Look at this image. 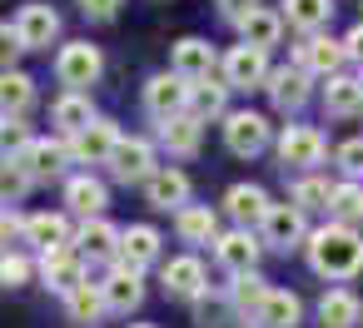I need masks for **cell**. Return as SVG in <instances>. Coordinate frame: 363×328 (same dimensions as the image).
<instances>
[{"instance_id": "6da1fadb", "label": "cell", "mask_w": 363, "mask_h": 328, "mask_svg": "<svg viewBox=\"0 0 363 328\" xmlns=\"http://www.w3.org/2000/svg\"><path fill=\"white\" fill-rule=\"evenodd\" d=\"M308 264L318 278H353L363 268V239L348 229V224H333V229H318L313 244H308Z\"/></svg>"}, {"instance_id": "7a4b0ae2", "label": "cell", "mask_w": 363, "mask_h": 328, "mask_svg": "<svg viewBox=\"0 0 363 328\" xmlns=\"http://www.w3.org/2000/svg\"><path fill=\"white\" fill-rule=\"evenodd\" d=\"M16 40H21V50H45L55 35H60V16L50 11V6H26L21 16H16Z\"/></svg>"}, {"instance_id": "3957f363", "label": "cell", "mask_w": 363, "mask_h": 328, "mask_svg": "<svg viewBox=\"0 0 363 328\" xmlns=\"http://www.w3.org/2000/svg\"><path fill=\"white\" fill-rule=\"evenodd\" d=\"M55 70H60V85L85 90V85H95V80H100V50H95V45H85V40H75V45H65V50H60Z\"/></svg>"}, {"instance_id": "277c9868", "label": "cell", "mask_w": 363, "mask_h": 328, "mask_svg": "<svg viewBox=\"0 0 363 328\" xmlns=\"http://www.w3.org/2000/svg\"><path fill=\"white\" fill-rule=\"evenodd\" d=\"M145 105H150L155 120L184 115V105H189V80H184L179 70H174V75H155V80L145 85Z\"/></svg>"}, {"instance_id": "5b68a950", "label": "cell", "mask_w": 363, "mask_h": 328, "mask_svg": "<svg viewBox=\"0 0 363 328\" xmlns=\"http://www.w3.org/2000/svg\"><path fill=\"white\" fill-rule=\"evenodd\" d=\"M105 164H110V174H115L120 184H145V179L155 174V154H150L145 140H120Z\"/></svg>"}, {"instance_id": "8992f818", "label": "cell", "mask_w": 363, "mask_h": 328, "mask_svg": "<svg viewBox=\"0 0 363 328\" xmlns=\"http://www.w3.org/2000/svg\"><path fill=\"white\" fill-rule=\"evenodd\" d=\"M224 80L234 85V90H254V85H264L269 80V65H264V50L259 45H234L229 55H224Z\"/></svg>"}, {"instance_id": "52a82bcc", "label": "cell", "mask_w": 363, "mask_h": 328, "mask_svg": "<svg viewBox=\"0 0 363 328\" xmlns=\"http://www.w3.org/2000/svg\"><path fill=\"white\" fill-rule=\"evenodd\" d=\"M279 159L284 164H298V169H313L323 159V135L313 125H289L284 140H279Z\"/></svg>"}, {"instance_id": "ba28073f", "label": "cell", "mask_w": 363, "mask_h": 328, "mask_svg": "<svg viewBox=\"0 0 363 328\" xmlns=\"http://www.w3.org/2000/svg\"><path fill=\"white\" fill-rule=\"evenodd\" d=\"M224 145H229L234 154H259V149L269 145V120L254 115V110L229 115V125H224Z\"/></svg>"}, {"instance_id": "9c48e42d", "label": "cell", "mask_w": 363, "mask_h": 328, "mask_svg": "<svg viewBox=\"0 0 363 328\" xmlns=\"http://www.w3.org/2000/svg\"><path fill=\"white\" fill-rule=\"evenodd\" d=\"M303 239V209L298 204H269L264 214V244L269 249H294Z\"/></svg>"}, {"instance_id": "30bf717a", "label": "cell", "mask_w": 363, "mask_h": 328, "mask_svg": "<svg viewBox=\"0 0 363 328\" xmlns=\"http://www.w3.org/2000/svg\"><path fill=\"white\" fill-rule=\"evenodd\" d=\"M75 145H70V154L75 159H85V164H100V159H110L115 154V145H120V135H115V125L110 120H90L80 135H70Z\"/></svg>"}, {"instance_id": "8fae6325", "label": "cell", "mask_w": 363, "mask_h": 328, "mask_svg": "<svg viewBox=\"0 0 363 328\" xmlns=\"http://www.w3.org/2000/svg\"><path fill=\"white\" fill-rule=\"evenodd\" d=\"M40 278L50 283V288H60V293H70V288H80L85 283V268H80V254L75 249H45V259H40Z\"/></svg>"}, {"instance_id": "7c38bea8", "label": "cell", "mask_w": 363, "mask_h": 328, "mask_svg": "<svg viewBox=\"0 0 363 328\" xmlns=\"http://www.w3.org/2000/svg\"><path fill=\"white\" fill-rule=\"evenodd\" d=\"M11 159L26 164L35 179H50V174L65 169V149H60V145H45V140H21V149H16Z\"/></svg>"}, {"instance_id": "4fadbf2b", "label": "cell", "mask_w": 363, "mask_h": 328, "mask_svg": "<svg viewBox=\"0 0 363 328\" xmlns=\"http://www.w3.org/2000/svg\"><path fill=\"white\" fill-rule=\"evenodd\" d=\"M145 199H150L155 209H184V199H189V179H184L179 169H155V174L145 179Z\"/></svg>"}, {"instance_id": "5bb4252c", "label": "cell", "mask_w": 363, "mask_h": 328, "mask_svg": "<svg viewBox=\"0 0 363 328\" xmlns=\"http://www.w3.org/2000/svg\"><path fill=\"white\" fill-rule=\"evenodd\" d=\"M100 288H105V298H110V308H115V313H130V308H140V298H145L140 268H130V264H120Z\"/></svg>"}, {"instance_id": "9a60e30c", "label": "cell", "mask_w": 363, "mask_h": 328, "mask_svg": "<svg viewBox=\"0 0 363 328\" xmlns=\"http://www.w3.org/2000/svg\"><path fill=\"white\" fill-rule=\"evenodd\" d=\"M214 249H219V264H224L229 273H249V268H254V259H259V244H254V234H249V229H234V234L214 239Z\"/></svg>"}, {"instance_id": "2e32d148", "label": "cell", "mask_w": 363, "mask_h": 328, "mask_svg": "<svg viewBox=\"0 0 363 328\" xmlns=\"http://www.w3.org/2000/svg\"><path fill=\"white\" fill-rule=\"evenodd\" d=\"M164 293H169V298H199V293H204V268H199V259H169V264H164Z\"/></svg>"}, {"instance_id": "e0dca14e", "label": "cell", "mask_w": 363, "mask_h": 328, "mask_svg": "<svg viewBox=\"0 0 363 328\" xmlns=\"http://www.w3.org/2000/svg\"><path fill=\"white\" fill-rule=\"evenodd\" d=\"M358 318H363V303L348 288H333V293L318 298V323L323 328H358Z\"/></svg>"}, {"instance_id": "ac0fdd59", "label": "cell", "mask_w": 363, "mask_h": 328, "mask_svg": "<svg viewBox=\"0 0 363 328\" xmlns=\"http://www.w3.org/2000/svg\"><path fill=\"white\" fill-rule=\"evenodd\" d=\"M155 254H160V234L150 224H135V229L120 234V264L145 268V264H155Z\"/></svg>"}, {"instance_id": "d6986e66", "label": "cell", "mask_w": 363, "mask_h": 328, "mask_svg": "<svg viewBox=\"0 0 363 328\" xmlns=\"http://www.w3.org/2000/svg\"><path fill=\"white\" fill-rule=\"evenodd\" d=\"M348 55V45H333V40H323V35H308L303 45H298V60H303V70H313V75H338V60Z\"/></svg>"}, {"instance_id": "ffe728a7", "label": "cell", "mask_w": 363, "mask_h": 328, "mask_svg": "<svg viewBox=\"0 0 363 328\" xmlns=\"http://www.w3.org/2000/svg\"><path fill=\"white\" fill-rule=\"evenodd\" d=\"M264 90L274 95L279 110H298V105L308 100V75H303V70H274Z\"/></svg>"}, {"instance_id": "44dd1931", "label": "cell", "mask_w": 363, "mask_h": 328, "mask_svg": "<svg viewBox=\"0 0 363 328\" xmlns=\"http://www.w3.org/2000/svg\"><path fill=\"white\" fill-rule=\"evenodd\" d=\"M160 140L174 154H194L199 149V115H169V120H160Z\"/></svg>"}, {"instance_id": "7402d4cb", "label": "cell", "mask_w": 363, "mask_h": 328, "mask_svg": "<svg viewBox=\"0 0 363 328\" xmlns=\"http://www.w3.org/2000/svg\"><path fill=\"white\" fill-rule=\"evenodd\" d=\"M298 313H303L298 293L269 288V298H264V308H259V323H264V328H294V323H298Z\"/></svg>"}, {"instance_id": "603a6c76", "label": "cell", "mask_w": 363, "mask_h": 328, "mask_svg": "<svg viewBox=\"0 0 363 328\" xmlns=\"http://www.w3.org/2000/svg\"><path fill=\"white\" fill-rule=\"evenodd\" d=\"M323 110H328V115H358V110H363V80H343V75H328V90H323Z\"/></svg>"}, {"instance_id": "cb8c5ba5", "label": "cell", "mask_w": 363, "mask_h": 328, "mask_svg": "<svg viewBox=\"0 0 363 328\" xmlns=\"http://www.w3.org/2000/svg\"><path fill=\"white\" fill-rule=\"evenodd\" d=\"M284 16H289V26H294V30L313 35L318 26H328L333 0H284Z\"/></svg>"}, {"instance_id": "d4e9b609", "label": "cell", "mask_w": 363, "mask_h": 328, "mask_svg": "<svg viewBox=\"0 0 363 328\" xmlns=\"http://www.w3.org/2000/svg\"><path fill=\"white\" fill-rule=\"evenodd\" d=\"M174 70H179L184 80H204V75L214 70V50H209L204 40H179V45H174Z\"/></svg>"}, {"instance_id": "484cf974", "label": "cell", "mask_w": 363, "mask_h": 328, "mask_svg": "<svg viewBox=\"0 0 363 328\" xmlns=\"http://www.w3.org/2000/svg\"><path fill=\"white\" fill-rule=\"evenodd\" d=\"M224 204H229V214H234L239 224H254V219H264V214H269V194H264L259 184H234Z\"/></svg>"}, {"instance_id": "4316f807", "label": "cell", "mask_w": 363, "mask_h": 328, "mask_svg": "<svg viewBox=\"0 0 363 328\" xmlns=\"http://www.w3.org/2000/svg\"><path fill=\"white\" fill-rule=\"evenodd\" d=\"M26 239L45 254V249L70 244V229H65V219H60V214H35V219H26Z\"/></svg>"}, {"instance_id": "83f0119b", "label": "cell", "mask_w": 363, "mask_h": 328, "mask_svg": "<svg viewBox=\"0 0 363 328\" xmlns=\"http://www.w3.org/2000/svg\"><path fill=\"white\" fill-rule=\"evenodd\" d=\"M239 30H244V40H249V45L269 50V45H279V35H284V21H279L274 11H254V16H244V21H239Z\"/></svg>"}, {"instance_id": "f1b7e54d", "label": "cell", "mask_w": 363, "mask_h": 328, "mask_svg": "<svg viewBox=\"0 0 363 328\" xmlns=\"http://www.w3.org/2000/svg\"><path fill=\"white\" fill-rule=\"evenodd\" d=\"M65 308H70V318H75V323H95V318L110 308V298H105V288L80 283V288H70V293H65Z\"/></svg>"}, {"instance_id": "f546056e", "label": "cell", "mask_w": 363, "mask_h": 328, "mask_svg": "<svg viewBox=\"0 0 363 328\" xmlns=\"http://www.w3.org/2000/svg\"><path fill=\"white\" fill-rule=\"evenodd\" d=\"M224 90H229V85H214L209 75H204V80H189V110H194L199 120L224 115Z\"/></svg>"}, {"instance_id": "4dcf8cb0", "label": "cell", "mask_w": 363, "mask_h": 328, "mask_svg": "<svg viewBox=\"0 0 363 328\" xmlns=\"http://www.w3.org/2000/svg\"><path fill=\"white\" fill-rule=\"evenodd\" d=\"M214 209H199V204H184L179 209V239L184 244H209L214 239Z\"/></svg>"}, {"instance_id": "1f68e13d", "label": "cell", "mask_w": 363, "mask_h": 328, "mask_svg": "<svg viewBox=\"0 0 363 328\" xmlns=\"http://www.w3.org/2000/svg\"><path fill=\"white\" fill-rule=\"evenodd\" d=\"M65 199H70V209L75 214H100L105 209V184L100 179H70V189H65Z\"/></svg>"}, {"instance_id": "d6a6232c", "label": "cell", "mask_w": 363, "mask_h": 328, "mask_svg": "<svg viewBox=\"0 0 363 328\" xmlns=\"http://www.w3.org/2000/svg\"><path fill=\"white\" fill-rule=\"evenodd\" d=\"M115 239H120V234H115L105 219H95V224H85V229H80V239H75V244H80V254H90V259H110V254L120 249Z\"/></svg>"}, {"instance_id": "836d02e7", "label": "cell", "mask_w": 363, "mask_h": 328, "mask_svg": "<svg viewBox=\"0 0 363 328\" xmlns=\"http://www.w3.org/2000/svg\"><path fill=\"white\" fill-rule=\"evenodd\" d=\"M90 120H95V115H90V100H85V95H65V100L55 105V125H60L65 135H80Z\"/></svg>"}, {"instance_id": "e575fe53", "label": "cell", "mask_w": 363, "mask_h": 328, "mask_svg": "<svg viewBox=\"0 0 363 328\" xmlns=\"http://www.w3.org/2000/svg\"><path fill=\"white\" fill-rule=\"evenodd\" d=\"M264 298H269V288H264V278L249 268V273H239V283H234V308H244V313H254L259 318V308H264Z\"/></svg>"}, {"instance_id": "d590c367", "label": "cell", "mask_w": 363, "mask_h": 328, "mask_svg": "<svg viewBox=\"0 0 363 328\" xmlns=\"http://www.w3.org/2000/svg\"><path fill=\"white\" fill-rule=\"evenodd\" d=\"M0 100H6V115H21L30 105V80L16 75V70H6V80H0Z\"/></svg>"}, {"instance_id": "8d00e7d4", "label": "cell", "mask_w": 363, "mask_h": 328, "mask_svg": "<svg viewBox=\"0 0 363 328\" xmlns=\"http://www.w3.org/2000/svg\"><path fill=\"white\" fill-rule=\"evenodd\" d=\"M294 204L308 214V209H328L333 204V189H328V179H303L298 189H294Z\"/></svg>"}, {"instance_id": "74e56055", "label": "cell", "mask_w": 363, "mask_h": 328, "mask_svg": "<svg viewBox=\"0 0 363 328\" xmlns=\"http://www.w3.org/2000/svg\"><path fill=\"white\" fill-rule=\"evenodd\" d=\"M343 224H353V219H363V189L358 184H338L333 189V204H328Z\"/></svg>"}, {"instance_id": "f35d334b", "label": "cell", "mask_w": 363, "mask_h": 328, "mask_svg": "<svg viewBox=\"0 0 363 328\" xmlns=\"http://www.w3.org/2000/svg\"><path fill=\"white\" fill-rule=\"evenodd\" d=\"M0 278H6V288H21V283L30 278V264L16 259V254H6V264H0Z\"/></svg>"}, {"instance_id": "ab89813d", "label": "cell", "mask_w": 363, "mask_h": 328, "mask_svg": "<svg viewBox=\"0 0 363 328\" xmlns=\"http://www.w3.org/2000/svg\"><path fill=\"white\" fill-rule=\"evenodd\" d=\"M120 6H125V0H80V11H85V16H95V21H110Z\"/></svg>"}, {"instance_id": "60d3db41", "label": "cell", "mask_w": 363, "mask_h": 328, "mask_svg": "<svg viewBox=\"0 0 363 328\" xmlns=\"http://www.w3.org/2000/svg\"><path fill=\"white\" fill-rule=\"evenodd\" d=\"M219 11H224V16L239 26L244 16H254V11H259V0H219Z\"/></svg>"}, {"instance_id": "b9f144b4", "label": "cell", "mask_w": 363, "mask_h": 328, "mask_svg": "<svg viewBox=\"0 0 363 328\" xmlns=\"http://www.w3.org/2000/svg\"><path fill=\"white\" fill-rule=\"evenodd\" d=\"M343 45H348V55H353V60H363V26H353Z\"/></svg>"}, {"instance_id": "7bdbcfd3", "label": "cell", "mask_w": 363, "mask_h": 328, "mask_svg": "<svg viewBox=\"0 0 363 328\" xmlns=\"http://www.w3.org/2000/svg\"><path fill=\"white\" fill-rule=\"evenodd\" d=\"M130 328H155V323H130Z\"/></svg>"}]
</instances>
